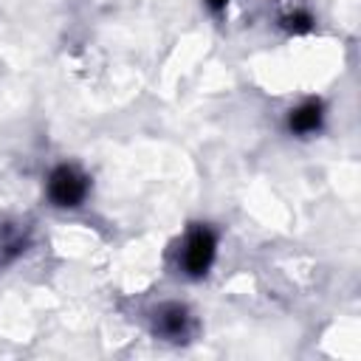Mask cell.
Wrapping results in <instances>:
<instances>
[{"mask_svg":"<svg viewBox=\"0 0 361 361\" xmlns=\"http://www.w3.org/2000/svg\"><path fill=\"white\" fill-rule=\"evenodd\" d=\"M87 180L73 166H59L48 180V195L56 206H79L85 200Z\"/></svg>","mask_w":361,"mask_h":361,"instance_id":"obj_1","label":"cell"},{"mask_svg":"<svg viewBox=\"0 0 361 361\" xmlns=\"http://www.w3.org/2000/svg\"><path fill=\"white\" fill-rule=\"evenodd\" d=\"M322 124V107L319 104H302L290 113V130L293 133H313Z\"/></svg>","mask_w":361,"mask_h":361,"instance_id":"obj_4","label":"cell"},{"mask_svg":"<svg viewBox=\"0 0 361 361\" xmlns=\"http://www.w3.org/2000/svg\"><path fill=\"white\" fill-rule=\"evenodd\" d=\"M186 322H189V316H186L183 307L166 305V307H161V313L155 319V330L161 336H166V338H180L186 333Z\"/></svg>","mask_w":361,"mask_h":361,"instance_id":"obj_3","label":"cell"},{"mask_svg":"<svg viewBox=\"0 0 361 361\" xmlns=\"http://www.w3.org/2000/svg\"><path fill=\"white\" fill-rule=\"evenodd\" d=\"M212 259H214V237H212V231L209 228L192 231L189 240H186V248H183V268L192 276H200V274H206Z\"/></svg>","mask_w":361,"mask_h":361,"instance_id":"obj_2","label":"cell"},{"mask_svg":"<svg viewBox=\"0 0 361 361\" xmlns=\"http://www.w3.org/2000/svg\"><path fill=\"white\" fill-rule=\"evenodd\" d=\"M226 3H228V0H209V6H212V8H223Z\"/></svg>","mask_w":361,"mask_h":361,"instance_id":"obj_7","label":"cell"},{"mask_svg":"<svg viewBox=\"0 0 361 361\" xmlns=\"http://www.w3.org/2000/svg\"><path fill=\"white\" fill-rule=\"evenodd\" d=\"M23 248V237L6 226H0V262H8Z\"/></svg>","mask_w":361,"mask_h":361,"instance_id":"obj_5","label":"cell"},{"mask_svg":"<svg viewBox=\"0 0 361 361\" xmlns=\"http://www.w3.org/2000/svg\"><path fill=\"white\" fill-rule=\"evenodd\" d=\"M285 25L290 31H307L310 28V17L307 14H290V17H285Z\"/></svg>","mask_w":361,"mask_h":361,"instance_id":"obj_6","label":"cell"}]
</instances>
